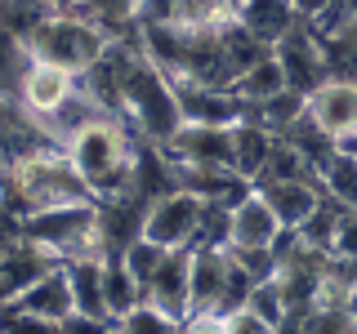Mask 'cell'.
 <instances>
[{
  "mask_svg": "<svg viewBox=\"0 0 357 334\" xmlns=\"http://www.w3.org/2000/svg\"><path fill=\"white\" fill-rule=\"evenodd\" d=\"M22 67H27V45H22V36H14V31L0 22V94H14Z\"/></svg>",
  "mask_w": 357,
  "mask_h": 334,
  "instance_id": "cell-29",
  "label": "cell"
},
{
  "mask_svg": "<svg viewBox=\"0 0 357 334\" xmlns=\"http://www.w3.org/2000/svg\"><path fill=\"white\" fill-rule=\"evenodd\" d=\"M353 152H357V148H353Z\"/></svg>",
  "mask_w": 357,
  "mask_h": 334,
  "instance_id": "cell-40",
  "label": "cell"
},
{
  "mask_svg": "<svg viewBox=\"0 0 357 334\" xmlns=\"http://www.w3.org/2000/svg\"><path fill=\"white\" fill-rule=\"evenodd\" d=\"M76 14L89 18L94 27H103L112 40H121V36H130V31L139 27L143 0H81V5H76Z\"/></svg>",
  "mask_w": 357,
  "mask_h": 334,
  "instance_id": "cell-23",
  "label": "cell"
},
{
  "mask_svg": "<svg viewBox=\"0 0 357 334\" xmlns=\"http://www.w3.org/2000/svg\"><path fill=\"white\" fill-rule=\"evenodd\" d=\"M344 312H349V317H353V326H357V285L349 289V299H344Z\"/></svg>",
  "mask_w": 357,
  "mask_h": 334,
  "instance_id": "cell-37",
  "label": "cell"
},
{
  "mask_svg": "<svg viewBox=\"0 0 357 334\" xmlns=\"http://www.w3.org/2000/svg\"><path fill=\"white\" fill-rule=\"evenodd\" d=\"M63 152L72 156L76 174L85 178V187H89L94 200H116L126 192H139V187H134V174H139V143L130 138V129L121 125V116H98V120H89V125H81L63 143Z\"/></svg>",
  "mask_w": 357,
  "mask_h": 334,
  "instance_id": "cell-2",
  "label": "cell"
},
{
  "mask_svg": "<svg viewBox=\"0 0 357 334\" xmlns=\"http://www.w3.org/2000/svg\"><path fill=\"white\" fill-rule=\"evenodd\" d=\"M264 200H268V209L277 214V223H282L286 232H299L308 223V214L321 205V187L312 183V178H299V183H264V187H255Z\"/></svg>",
  "mask_w": 357,
  "mask_h": 334,
  "instance_id": "cell-16",
  "label": "cell"
},
{
  "mask_svg": "<svg viewBox=\"0 0 357 334\" xmlns=\"http://www.w3.org/2000/svg\"><path fill=\"white\" fill-rule=\"evenodd\" d=\"M14 308H22V312H31V317H45V321H67L76 312V303H72V285H67V272H63V263H54L50 272L40 276L36 285H27L22 294L14 299Z\"/></svg>",
  "mask_w": 357,
  "mask_h": 334,
  "instance_id": "cell-17",
  "label": "cell"
},
{
  "mask_svg": "<svg viewBox=\"0 0 357 334\" xmlns=\"http://www.w3.org/2000/svg\"><path fill=\"white\" fill-rule=\"evenodd\" d=\"M308 120L340 148H357V81L353 76H326L312 89Z\"/></svg>",
  "mask_w": 357,
  "mask_h": 334,
  "instance_id": "cell-8",
  "label": "cell"
},
{
  "mask_svg": "<svg viewBox=\"0 0 357 334\" xmlns=\"http://www.w3.org/2000/svg\"><path fill=\"white\" fill-rule=\"evenodd\" d=\"M112 334H178V321H170L161 308H152V303H139L134 312L116 317Z\"/></svg>",
  "mask_w": 357,
  "mask_h": 334,
  "instance_id": "cell-28",
  "label": "cell"
},
{
  "mask_svg": "<svg viewBox=\"0 0 357 334\" xmlns=\"http://www.w3.org/2000/svg\"><path fill=\"white\" fill-rule=\"evenodd\" d=\"M273 143H277V134H268L264 125H255V120H237L232 125V174L245 178V183H255L264 170V161H268V152H273Z\"/></svg>",
  "mask_w": 357,
  "mask_h": 334,
  "instance_id": "cell-20",
  "label": "cell"
},
{
  "mask_svg": "<svg viewBox=\"0 0 357 334\" xmlns=\"http://www.w3.org/2000/svg\"><path fill=\"white\" fill-rule=\"evenodd\" d=\"M282 232L286 228L277 223V214L255 187L228 205V250H273Z\"/></svg>",
  "mask_w": 357,
  "mask_h": 334,
  "instance_id": "cell-12",
  "label": "cell"
},
{
  "mask_svg": "<svg viewBox=\"0 0 357 334\" xmlns=\"http://www.w3.org/2000/svg\"><path fill=\"white\" fill-rule=\"evenodd\" d=\"M143 303L161 308L170 321H178V326L188 321V250H170V254H165V263L156 267L148 294H143Z\"/></svg>",
  "mask_w": 357,
  "mask_h": 334,
  "instance_id": "cell-15",
  "label": "cell"
},
{
  "mask_svg": "<svg viewBox=\"0 0 357 334\" xmlns=\"http://www.w3.org/2000/svg\"><path fill=\"white\" fill-rule=\"evenodd\" d=\"M308 111V98L295 94V89H282V94L264 98V103H245V120H255V125H264L268 134H286L290 125H295L299 116Z\"/></svg>",
  "mask_w": 357,
  "mask_h": 334,
  "instance_id": "cell-24",
  "label": "cell"
},
{
  "mask_svg": "<svg viewBox=\"0 0 357 334\" xmlns=\"http://www.w3.org/2000/svg\"><path fill=\"white\" fill-rule=\"evenodd\" d=\"M317 183H321V196H331L335 205L357 209V152L335 148L326 156V165L317 170Z\"/></svg>",
  "mask_w": 357,
  "mask_h": 334,
  "instance_id": "cell-21",
  "label": "cell"
},
{
  "mask_svg": "<svg viewBox=\"0 0 357 334\" xmlns=\"http://www.w3.org/2000/svg\"><path fill=\"white\" fill-rule=\"evenodd\" d=\"M178 334H223V317H188Z\"/></svg>",
  "mask_w": 357,
  "mask_h": 334,
  "instance_id": "cell-34",
  "label": "cell"
},
{
  "mask_svg": "<svg viewBox=\"0 0 357 334\" xmlns=\"http://www.w3.org/2000/svg\"><path fill=\"white\" fill-rule=\"evenodd\" d=\"M63 272H67V285H72L76 312H85V317H107V303H103V254L67 259Z\"/></svg>",
  "mask_w": 357,
  "mask_h": 334,
  "instance_id": "cell-19",
  "label": "cell"
},
{
  "mask_svg": "<svg viewBox=\"0 0 357 334\" xmlns=\"http://www.w3.org/2000/svg\"><path fill=\"white\" fill-rule=\"evenodd\" d=\"M81 89V76L67 72L59 63H45V58H31L27 54V67L18 72V85H14V98L18 107H27L36 120H50L67 98Z\"/></svg>",
  "mask_w": 357,
  "mask_h": 334,
  "instance_id": "cell-9",
  "label": "cell"
},
{
  "mask_svg": "<svg viewBox=\"0 0 357 334\" xmlns=\"http://www.w3.org/2000/svg\"><path fill=\"white\" fill-rule=\"evenodd\" d=\"M22 45H27L31 58L59 63V67H67V72L85 76L94 63H103L112 36L103 27H94L89 18H81V14H45L36 27L27 31Z\"/></svg>",
  "mask_w": 357,
  "mask_h": 334,
  "instance_id": "cell-4",
  "label": "cell"
},
{
  "mask_svg": "<svg viewBox=\"0 0 357 334\" xmlns=\"http://www.w3.org/2000/svg\"><path fill=\"white\" fill-rule=\"evenodd\" d=\"M121 120H130L134 134L152 148H165L183 129V107H178L174 81L156 67L139 40L121 36Z\"/></svg>",
  "mask_w": 357,
  "mask_h": 334,
  "instance_id": "cell-1",
  "label": "cell"
},
{
  "mask_svg": "<svg viewBox=\"0 0 357 334\" xmlns=\"http://www.w3.org/2000/svg\"><path fill=\"white\" fill-rule=\"evenodd\" d=\"M22 241L45 250L54 263L81 259V254H103V228H98V200L85 205H59L36 209L22 218Z\"/></svg>",
  "mask_w": 357,
  "mask_h": 334,
  "instance_id": "cell-5",
  "label": "cell"
},
{
  "mask_svg": "<svg viewBox=\"0 0 357 334\" xmlns=\"http://www.w3.org/2000/svg\"><path fill=\"white\" fill-rule=\"evenodd\" d=\"M0 196H5V183H0Z\"/></svg>",
  "mask_w": 357,
  "mask_h": 334,
  "instance_id": "cell-38",
  "label": "cell"
},
{
  "mask_svg": "<svg viewBox=\"0 0 357 334\" xmlns=\"http://www.w3.org/2000/svg\"><path fill=\"white\" fill-rule=\"evenodd\" d=\"M273 58L282 63V72H286V85L295 89V94H312L321 81L331 76V58H326V40L312 31V22L308 18H299L295 27L286 31L282 40L273 45Z\"/></svg>",
  "mask_w": 357,
  "mask_h": 334,
  "instance_id": "cell-7",
  "label": "cell"
},
{
  "mask_svg": "<svg viewBox=\"0 0 357 334\" xmlns=\"http://www.w3.org/2000/svg\"><path fill=\"white\" fill-rule=\"evenodd\" d=\"M286 89V72H282V63L273 58V54H264L255 67H245V72L232 81V94L241 98V103H264V98H273V94H282Z\"/></svg>",
  "mask_w": 357,
  "mask_h": 334,
  "instance_id": "cell-26",
  "label": "cell"
},
{
  "mask_svg": "<svg viewBox=\"0 0 357 334\" xmlns=\"http://www.w3.org/2000/svg\"><path fill=\"white\" fill-rule=\"evenodd\" d=\"M228 272H232L228 250H219V245H192L188 250V317H219Z\"/></svg>",
  "mask_w": 357,
  "mask_h": 334,
  "instance_id": "cell-10",
  "label": "cell"
},
{
  "mask_svg": "<svg viewBox=\"0 0 357 334\" xmlns=\"http://www.w3.org/2000/svg\"><path fill=\"white\" fill-rule=\"evenodd\" d=\"M170 165H197V170H232V129L223 125H183L165 143Z\"/></svg>",
  "mask_w": 357,
  "mask_h": 334,
  "instance_id": "cell-11",
  "label": "cell"
},
{
  "mask_svg": "<svg viewBox=\"0 0 357 334\" xmlns=\"http://www.w3.org/2000/svg\"><path fill=\"white\" fill-rule=\"evenodd\" d=\"M103 303H107L112 321L143 303V285L134 281V272L121 263V254H103Z\"/></svg>",
  "mask_w": 357,
  "mask_h": 334,
  "instance_id": "cell-22",
  "label": "cell"
},
{
  "mask_svg": "<svg viewBox=\"0 0 357 334\" xmlns=\"http://www.w3.org/2000/svg\"><path fill=\"white\" fill-rule=\"evenodd\" d=\"M201 214H206V200L174 183L170 192H161V196L148 200L139 237L165 245V250H192V245H197V232H201Z\"/></svg>",
  "mask_w": 357,
  "mask_h": 334,
  "instance_id": "cell-6",
  "label": "cell"
},
{
  "mask_svg": "<svg viewBox=\"0 0 357 334\" xmlns=\"http://www.w3.org/2000/svg\"><path fill=\"white\" fill-rule=\"evenodd\" d=\"M116 321L112 317H85V312H72L67 321H59V334H112Z\"/></svg>",
  "mask_w": 357,
  "mask_h": 334,
  "instance_id": "cell-33",
  "label": "cell"
},
{
  "mask_svg": "<svg viewBox=\"0 0 357 334\" xmlns=\"http://www.w3.org/2000/svg\"><path fill=\"white\" fill-rule=\"evenodd\" d=\"M290 5H295V14H299V18H317L321 9L331 5V0H290Z\"/></svg>",
  "mask_w": 357,
  "mask_h": 334,
  "instance_id": "cell-35",
  "label": "cell"
},
{
  "mask_svg": "<svg viewBox=\"0 0 357 334\" xmlns=\"http://www.w3.org/2000/svg\"><path fill=\"white\" fill-rule=\"evenodd\" d=\"M178 107H183V125H223L232 129L245 116V103L232 89H210V85H174Z\"/></svg>",
  "mask_w": 357,
  "mask_h": 334,
  "instance_id": "cell-13",
  "label": "cell"
},
{
  "mask_svg": "<svg viewBox=\"0 0 357 334\" xmlns=\"http://www.w3.org/2000/svg\"><path fill=\"white\" fill-rule=\"evenodd\" d=\"M295 334H357V326L344 308H312Z\"/></svg>",
  "mask_w": 357,
  "mask_h": 334,
  "instance_id": "cell-30",
  "label": "cell"
},
{
  "mask_svg": "<svg viewBox=\"0 0 357 334\" xmlns=\"http://www.w3.org/2000/svg\"><path fill=\"white\" fill-rule=\"evenodd\" d=\"M0 334H59V326L45 317H31V312H22L14 303L0 308Z\"/></svg>",
  "mask_w": 357,
  "mask_h": 334,
  "instance_id": "cell-31",
  "label": "cell"
},
{
  "mask_svg": "<svg viewBox=\"0 0 357 334\" xmlns=\"http://www.w3.org/2000/svg\"><path fill=\"white\" fill-rule=\"evenodd\" d=\"M237 22L255 40H264L268 49H273V45L299 22V14H295L290 0H237Z\"/></svg>",
  "mask_w": 357,
  "mask_h": 334,
  "instance_id": "cell-18",
  "label": "cell"
},
{
  "mask_svg": "<svg viewBox=\"0 0 357 334\" xmlns=\"http://www.w3.org/2000/svg\"><path fill=\"white\" fill-rule=\"evenodd\" d=\"M299 178H312V183H317V170L308 165V156L299 152L295 143L277 138L273 152H268V161H264V170H259V178H255L250 187H264V183H299Z\"/></svg>",
  "mask_w": 357,
  "mask_h": 334,
  "instance_id": "cell-25",
  "label": "cell"
},
{
  "mask_svg": "<svg viewBox=\"0 0 357 334\" xmlns=\"http://www.w3.org/2000/svg\"><path fill=\"white\" fill-rule=\"evenodd\" d=\"M54 267V259L45 250H36L31 241H14L0 250V308L14 303L27 285H36L45 272Z\"/></svg>",
  "mask_w": 357,
  "mask_h": 334,
  "instance_id": "cell-14",
  "label": "cell"
},
{
  "mask_svg": "<svg viewBox=\"0 0 357 334\" xmlns=\"http://www.w3.org/2000/svg\"><path fill=\"white\" fill-rule=\"evenodd\" d=\"M165 245H156V241H148V237H134L126 250H121V263L134 272V281L143 285V294H148V285H152V276H156V267L165 263Z\"/></svg>",
  "mask_w": 357,
  "mask_h": 334,
  "instance_id": "cell-27",
  "label": "cell"
},
{
  "mask_svg": "<svg viewBox=\"0 0 357 334\" xmlns=\"http://www.w3.org/2000/svg\"><path fill=\"white\" fill-rule=\"evenodd\" d=\"M5 183H9L5 200L22 218L36 214V209H59V205H85V200H94L89 187H85V178L76 174L72 156L63 148H40V152H31L27 161L9 165Z\"/></svg>",
  "mask_w": 357,
  "mask_h": 334,
  "instance_id": "cell-3",
  "label": "cell"
},
{
  "mask_svg": "<svg viewBox=\"0 0 357 334\" xmlns=\"http://www.w3.org/2000/svg\"><path fill=\"white\" fill-rule=\"evenodd\" d=\"M0 98H5V94H0Z\"/></svg>",
  "mask_w": 357,
  "mask_h": 334,
  "instance_id": "cell-39",
  "label": "cell"
},
{
  "mask_svg": "<svg viewBox=\"0 0 357 334\" xmlns=\"http://www.w3.org/2000/svg\"><path fill=\"white\" fill-rule=\"evenodd\" d=\"M45 9H50V14H76V5H81V0H40Z\"/></svg>",
  "mask_w": 357,
  "mask_h": 334,
  "instance_id": "cell-36",
  "label": "cell"
},
{
  "mask_svg": "<svg viewBox=\"0 0 357 334\" xmlns=\"http://www.w3.org/2000/svg\"><path fill=\"white\" fill-rule=\"evenodd\" d=\"M223 334H282L277 326H268L264 317H255L250 308H237L223 317Z\"/></svg>",
  "mask_w": 357,
  "mask_h": 334,
  "instance_id": "cell-32",
  "label": "cell"
}]
</instances>
